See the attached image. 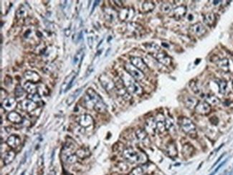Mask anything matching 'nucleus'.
I'll use <instances>...</instances> for the list:
<instances>
[{
  "instance_id": "nucleus-23",
  "label": "nucleus",
  "mask_w": 233,
  "mask_h": 175,
  "mask_svg": "<svg viewBox=\"0 0 233 175\" xmlns=\"http://www.w3.org/2000/svg\"><path fill=\"white\" fill-rule=\"evenodd\" d=\"M24 89L29 94H35L37 92V85L32 82H27L24 85Z\"/></svg>"
},
{
  "instance_id": "nucleus-43",
  "label": "nucleus",
  "mask_w": 233,
  "mask_h": 175,
  "mask_svg": "<svg viewBox=\"0 0 233 175\" xmlns=\"http://www.w3.org/2000/svg\"><path fill=\"white\" fill-rule=\"evenodd\" d=\"M190 87L191 88V89H192V90L195 93H200V89H199L198 87L197 86L196 83H195L193 81L190 82Z\"/></svg>"
},
{
  "instance_id": "nucleus-1",
  "label": "nucleus",
  "mask_w": 233,
  "mask_h": 175,
  "mask_svg": "<svg viewBox=\"0 0 233 175\" xmlns=\"http://www.w3.org/2000/svg\"><path fill=\"white\" fill-rule=\"evenodd\" d=\"M121 79L124 84L125 88L129 92V93L134 94L136 96H141L143 93V89L136 83V80L134 79L128 73H123Z\"/></svg>"
},
{
  "instance_id": "nucleus-14",
  "label": "nucleus",
  "mask_w": 233,
  "mask_h": 175,
  "mask_svg": "<svg viewBox=\"0 0 233 175\" xmlns=\"http://www.w3.org/2000/svg\"><path fill=\"white\" fill-rule=\"evenodd\" d=\"M134 15V11L131 8H123L118 14V17L122 21L129 20L132 19Z\"/></svg>"
},
{
  "instance_id": "nucleus-42",
  "label": "nucleus",
  "mask_w": 233,
  "mask_h": 175,
  "mask_svg": "<svg viewBox=\"0 0 233 175\" xmlns=\"http://www.w3.org/2000/svg\"><path fill=\"white\" fill-rule=\"evenodd\" d=\"M143 170L141 167H137L134 168L130 173V175H143Z\"/></svg>"
},
{
  "instance_id": "nucleus-3",
  "label": "nucleus",
  "mask_w": 233,
  "mask_h": 175,
  "mask_svg": "<svg viewBox=\"0 0 233 175\" xmlns=\"http://www.w3.org/2000/svg\"><path fill=\"white\" fill-rule=\"evenodd\" d=\"M82 100L84 106L88 109H94L97 104L103 101L99 95L92 88H88L86 90Z\"/></svg>"
},
{
  "instance_id": "nucleus-48",
  "label": "nucleus",
  "mask_w": 233,
  "mask_h": 175,
  "mask_svg": "<svg viewBox=\"0 0 233 175\" xmlns=\"http://www.w3.org/2000/svg\"><path fill=\"white\" fill-rule=\"evenodd\" d=\"M225 153H223V154H222V155H221V156H220V158H219V159H218V160H217V162H215V163H214V165H213V166H212V167H211V168H213V167H215V166H216V165H217V164H218V163H219V162H220V160H221V159H222V157H223L224 156H225Z\"/></svg>"
},
{
  "instance_id": "nucleus-9",
  "label": "nucleus",
  "mask_w": 233,
  "mask_h": 175,
  "mask_svg": "<svg viewBox=\"0 0 233 175\" xmlns=\"http://www.w3.org/2000/svg\"><path fill=\"white\" fill-rule=\"evenodd\" d=\"M77 123L83 128H87L93 124V119L88 114H82L76 118Z\"/></svg>"
},
{
  "instance_id": "nucleus-47",
  "label": "nucleus",
  "mask_w": 233,
  "mask_h": 175,
  "mask_svg": "<svg viewBox=\"0 0 233 175\" xmlns=\"http://www.w3.org/2000/svg\"><path fill=\"white\" fill-rule=\"evenodd\" d=\"M114 2H115V4L117 5L118 7H122L123 6V1H116H116H114Z\"/></svg>"
},
{
  "instance_id": "nucleus-16",
  "label": "nucleus",
  "mask_w": 233,
  "mask_h": 175,
  "mask_svg": "<svg viewBox=\"0 0 233 175\" xmlns=\"http://www.w3.org/2000/svg\"><path fill=\"white\" fill-rule=\"evenodd\" d=\"M24 77L25 79L27 80L29 82H32L34 83H38V81L40 80V76H39L38 73L34 72V71H26L24 73Z\"/></svg>"
},
{
  "instance_id": "nucleus-51",
  "label": "nucleus",
  "mask_w": 233,
  "mask_h": 175,
  "mask_svg": "<svg viewBox=\"0 0 233 175\" xmlns=\"http://www.w3.org/2000/svg\"><path fill=\"white\" fill-rule=\"evenodd\" d=\"M227 175H233V167L232 168V169H231L230 171H229L228 174H227Z\"/></svg>"
},
{
  "instance_id": "nucleus-27",
  "label": "nucleus",
  "mask_w": 233,
  "mask_h": 175,
  "mask_svg": "<svg viewBox=\"0 0 233 175\" xmlns=\"http://www.w3.org/2000/svg\"><path fill=\"white\" fill-rule=\"evenodd\" d=\"M217 65L220 69L225 71V72H227L229 70V60L227 58L218 60L217 62Z\"/></svg>"
},
{
  "instance_id": "nucleus-26",
  "label": "nucleus",
  "mask_w": 233,
  "mask_h": 175,
  "mask_svg": "<svg viewBox=\"0 0 233 175\" xmlns=\"http://www.w3.org/2000/svg\"><path fill=\"white\" fill-rule=\"evenodd\" d=\"M184 103H185L186 108H189V109H193L194 108L196 107L197 103H198V101H197V100L195 99V98L189 96V97H187L185 99Z\"/></svg>"
},
{
  "instance_id": "nucleus-20",
  "label": "nucleus",
  "mask_w": 233,
  "mask_h": 175,
  "mask_svg": "<svg viewBox=\"0 0 233 175\" xmlns=\"http://www.w3.org/2000/svg\"><path fill=\"white\" fill-rule=\"evenodd\" d=\"M7 119H8L10 122L17 124H20L23 121L22 117L21 116L20 114L14 111H12L10 112V113H9L8 115H7Z\"/></svg>"
},
{
  "instance_id": "nucleus-15",
  "label": "nucleus",
  "mask_w": 233,
  "mask_h": 175,
  "mask_svg": "<svg viewBox=\"0 0 233 175\" xmlns=\"http://www.w3.org/2000/svg\"><path fill=\"white\" fill-rule=\"evenodd\" d=\"M104 17L108 22H113L117 19L118 15L112 8H105L104 10Z\"/></svg>"
},
{
  "instance_id": "nucleus-13",
  "label": "nucleus",
  "mask_w": 233,
  "mask_h": 175,
  "mask_svg": "<svg viewBox=\"0 0 233 175\" xmlns=\"http://www.w3.org/2000/svg\"><path fill=\"white\" fill-rule=\"evenodd\" d=\"M195 111L200 115H207L211 111V106L206 101H200L195 107Z\"/></svg>"
},
{
  "instance_id": "nucleus-31",
  "label": "nucleus",
  "mask_w": 233,
  "mask_h": 175,
  "mask_svg": "<svg viewBox=\"0 0 233 175\" xmlns=\"http://www.w3.org/2000/svg\"><path fill=\"white\" fill-rule=\"evenodd\" d=\"M156 124H157V130L160 133H163L166 130V125H165V119H163L161 116V119H158L156 120Z\"/></svg>"
},
{
  "instance_id": "nucleus-39",
  "label": "nucleus",
  "mask_w": 233,
  "mask_h": 175,
  "mask_svg": "<svg viewBox=\"0 0 233 175\" xmlns=\"http://www.w3.org/2000/svg\"><path fill=\"white\" fill-rule=\"evenodd\" d=\"M24 89H23L20 85H17V86L16 87L15 90H14V94H15V97L17 98V99L23 97L24 95Z\"/></svg>"
},
{
  "instance_id": "nucleus-30",
  "label": "nucleus",
  "mask_w": 233,
  "mask_h": 175,
  "mask_svg": "<svg viewBox=\"0 0 233 175\" xmlns=\"http://www.w3.org/2000/svg\"><path fill=\"white\" fill-rule=\"evenodd\" d=\"M82 91V88H79L77 89L76 90L74 93L71 94L69 97L68 98L67 100H66V103L68 105V106H70V105L75 101V100L77 99V97L80 95V93Z\"/></svg>"
},
{
  "instance_id": "nucleus-36",
  "label": "nucleus",
  "mask_w": 233,
  "mask_h": 175,
  "mask_svg": "<svg viewBox=\"0 0 233 175\" xmlns=\"http://www.w3.org/2000/svg\"><path fill=\"white\" fill-rule=\"evenodd\" d=\"M194 152V149L192 146L189 145V144H185L183 146L182 149V153H184V155L185 156H190Z\"/></svg>"
},
{
  "instance_id": "nucleus-40",
  "label": "nucleus",
  "mask_w": 233,
  "mask_h": 175,
  "mask_svg": "<svg viewBox=\"0 0 233 175\" xmlns=\"http://www.w3.org/2000/svg\"><path fill=\"white\" fill-rule=\"evenodd\" d=\"M27 99L31 100V101L37 103L38 102H40L41 101V96L39 94L37 93L35 94H29L27 96Z\"/></svg>"
},
{
  "instance_id": "nucleus-32",
  "label": "nucleus",
  "mask_w": 233,
  "mask_h": 175,
  "mask_svg": "<svg viewBox=\"0 0 233 175\" xmlns=\"http://www.w3.org/2000/svg\"><path fill=\"white\" fill-rule=\"evenodd\" d=\"M166 153L168 156L171 157H175L177 155V148H176L175 144L174 143H170L166 148Z\"/></svg>"
},
{
  "instance_id": "nucleus-28",
  "label": "nucleus",
  "mask_w": 233,
  "mask_h": 175,
  "mask_svg": "<svg viewBox=\"0 0 233 175\" xmlns=\"http://www.w3.org/2000/svg\"><path fill=\"white\" fill-rule=\"evenodd\" d=\"M146 128L149 132H154L157 130V124H156V119L154 118H149L147 119L146 124Z\"/></svg>"
},
{
  "instance_id": "nucleus-21",
  "label": "nucleus",
  "mask_w": 233,
  "mask_h": 175,
  "mask_svg": "<svg viewBox=\"0 0 233 175\" xmlns=\"http://www.w3.org/2000/svg\"><path fill=\"white\" fill-rule=\"evenodd\" d=\"M136 135L140 142L143 143L144 144H146L147 142H149V139H148L146 131L142 128H138L136 131Z\"/></svg>"
},
{
  "instance_id": "nucleus-29",
  "label": "nucleus",
  "mask_w": 233,
  "mask_h": 175,
  "mask_svg": "<svg viewBox=\"0 0 233 175\" xmlns=\"http://www.w3.org/2000/svg\"><path fill=\"white\" fill-rule=\"evenodd\" d=\"M143 45L145 46V47H146L147 50H148L150 53H151V54H154V53L161 51V47L156 43H146L143 44Z\"/></svg>"
},
{
  "instance_id": "nucleus-45",
  "label": "nucleus",
  "mask_w": 233,
  "mask_h": 175,
  "mask_svg": "<svg viewBox=\"0 0 233 175\" xmlns=\"http://www.w3.org/2000/svg\"><path fill=\"white\" fill-rule=\"evenodd\" d=\"M165 125H166V129H169V128L173 126V121H172L171 119H165Z\"/></svg>"
},
{
  "instance_id": "nucleus-49",
  "label": "nucleus",
  "mask_w": 233,
  "mask_h": 175,
  "mask_svg": "<svg viewBox=\"0 0 233 175\" xmlns=\"http://www.w3.org/2000/svg\"><path fill=\"white\" fill-rule=\"evenodd\" d=\"M99 2H100V1H95L94 4H93V8H92V12H93V10H95V7H96L97 5L98 4V3H99Z\"/></svg>"
},
{
  "instance_id": "nucleus-24",
  "label": "nucleus",
  "mask_w": 233,
  "mask_h": 175,
  "mask_svg": "<svg viewBox=\"0 0 233 175\" xmlns=\"http://www.w3.org/2000/svg\"><path fill=\"white\" fill-rule=\"evenodd\" d=\"M15 156H16V153L13 150H10V151H7L6 154H5L4 156V159H3L4 163L6 164V165H7V164H10L11 162H13L14 158H15Z\"/></svg>"
},
{
  "instance_id": "nucleus-12",
  "label": "nucleus",
  "mask_w": 233,
  "mask_h": 175,
  "mask_svg": "<svg viewBox=\"0 0 233 175\" xmlns=\"http://www.w3.org/2000/svg\"><path fill=\"white\" fill-rule=\"evenodd\" d=\"M131 63L133 65L135 66L136 68H138L141 72H146L148 70V66L145 63L142 58H139V57H131L130 58Z\"/></svg>"
},
{
  "instance_id": "nucleus-8",
  "label": "nucleus",
  "mask_w": 233,
  "mask_h": 175,
  "mask_svg": "<svg viewBox=\"0 0 233 175\" xmlns=\"http://www.w3.org/2000/svg\"><path fill=\"white\" fill-rule=\"evenodd\" d=\"M189 32L197 37H202L206 33L207 30L201 22H197L189 27Z\"/></svg>"
},
{
  "instance_id": "nucleus-19",
  "label": "nucleus",
  "mask_w": 233,
  "mask_h": 175,
  "mask_svg": "<svg viewBox=\"0 0 233 175\" xmlns=\"http://www.w3.org/2000/svg\"><path fill=\"white\" fill-rule=\"evenodd\" d=\"M186 13V7L185 6H179L175 8L173 11V17L177 20H180L181 19L184 17Z\"/></svg>"
},
{
  "instance_id": "nucleus-17",
  "label": "nucleus",
  "mask_w": 233,
  "mask_h": 175,
  "mask_svg": "<svg viewBox=\"0 0 233 175\" xmlns=\"http://www.w3.org/2000/svg\"><path fill=\"white\" fill-rule=\"evenodd\" d=\"M21 139L17 135H11L7 140V144L12 149H15L20 145Z\"/></svg>"
},
{
  "instance_id": "nucleus-44",
  "label": "nucleus",
  "mask_w": 233,
  "mask_h": 175,
  "mask_svg": "<svg viewBox=\"0 0 233 175\" xmlns=\"http://www.w3.org/2000/svg\"><path fill=\"white\" fill-rule=\"evenodd\" d=\"M227 159H226V160H225V161H224V162H222V163H221V164H220V165H219V166H218V167H217V168H216V169H214V171H212V172H211V174H209V175H214L215 174H216V173H217V171H219V169H220V168H221V167H222V166H224V165H225V164L226 163V162H227Z\"/></svg>"
},
{
  "instance_id": "nucleus-33",
  "label": "nucleus",
  "mask_w": 233,
  "mask_h": 175,
  "mask_svg": "<svg viewBox=\"0 0 233 175\" xmlns=\"http://www.w3.org/2000/svg\"><path fill=\"white\" fill-rule=\"evenodd\" d=\"M27 11L26 7H24V6H20L19 7V9L17 10V12H16V17H17V19H21L24 18V17H27Z\"/></svg>"
},
{
  "instance_id": "nucleus-22",
  "label": "nucleus",
  "mask_w": 233,
  "mask_h": 175,
  "mask_svg": "<svg viewBox=\"0 0 233 175\" xmlns=\"http://www.w3.org/2000/svg\"><path fill=\"white\" fill-rule=\"evenodd\" d=\"M204 22L209 27L213 26L216 22V16L212 12H209V13L205 14L203 17Z\"/></svg>"
},
{
  "instance_id": "nucleus-10",
  "label": "nucleus",
  "mask_w": 233,
  "mask_h": 175,
  "mask_svg": "<svg viewBox=\"0 0 233 175\" xmlns=\"http://www.w3.org/2000/svg\"><path fill=\"white\" fill-rule=\"evenodd\" d=\"M116 91H117L118 95L121 96V97L123 98V99H125V101H128V100L131 99V97L130 96V93H129V92L127 90V89L125 88L124 84H123L121 79L120 80L119 83H116Z\"/></svg>"
},
{
  "instance_id": "nucleus-5",
  "label": "nucleus",
  "mask_w": 233,
  "mask_h": 175,
  "mask_svg": "<svg viewBox=\"0 0 233 175\" xmlns=\"http://www.w3.org/2000/svg\"><path fill=\"white\" fill-rule=\"evenodd\" d=\"M125 70L134 79L136 80H141L144 78V74L140 70L136 68L131 63H125L124 65Z\"/></svg>"
},
{
  "instance_id": "nucleus-6",
  "label": "nucleus",
  "mask_w": 233,
  "mask_h": 175,
  "mask_svg": "<svg viewBox=\"0 0 233 175\" xmlns=\"http://www.w3.org/2000/svg\"><path fill=\"white\" fill-rule=\"evenodd\" d=\"M99 81L101 83L102 86L106 90L107 92L110 93L116 89V83L108 76L106 74H102L99 77Z\"/></svg>"
},
{
  "instance_id": "nucleus-25",
  "label": "nucleus",
  "mask_w": 233,
  "mask_h": 175,
  "mask_svg": "<svg viewBox=\"0 0 233 175\" xmlns=\"http://www.w3.org/2000/svg\"><path fill=\"white\" fill-rule=\"evenodd\" d=\"M155 8V4L153 1H146L142 4V12L147 13V12H151L152 10H154V9Z\"/></svg>"
},
{
  "instance_id": "nucleus-4",
  "label": "nucleus",
  "mask_w": 233,
  "mask_h": 175,
  "mask_svg": "<svg viewBox=\"0 0 233 175\" xmlns=\"http://www.w3.org/2000/svg\"><path fill=\"white\" fill-rule=\"evenodd\" d=\"M180 126L182 131L189 135V136L196 137L197 136V128L192 121L189 118H183L180 121Z\"/></svg>"
},
{
  "instance_id": "nucleus-11",
  "label": "nucleus",
  "mask_w": 233,
  "mask_h": 175,
  "mask_svg": "<svg viewBox=\"0 0 233 175\" xmlns=\"http://www.w3.org/2000/svg\"><path fill=\"white\" fill-rule=\"evenodd\" d=\"M19 108L27 112H32L37 108V103L30 99H26L21 101L19 104Z\"/></svg>"
},
{
  "instance_id": "nucleus-38",
  "label": "nucleus",
  "mask_w": 233,
  "mask_h": 175,
  "mask_svg": "<svg viewBox=\"0 0 233 175\" xmlns=\"http://www.w3.org/2000/svg\"><path fill=\"white\" fill-rule=\"evenodd\" d=\"M83 56H84V52L82 51V50H80L78 52V53L75 55L74 59H73V65H76V64H78L79 62L81 61Z\"/></svg>"
},
{
  "instance_id": "nucleus-18",
  "label": "nucleus",
  "mask_w": 233,
  "mask_h": 175,
  "mask_svg": "<svg viewBox=\"0 0 233 175\" xmlns=\"http://www.w3.org/2000/svg\"><path fill=\"white\" fill-rule=\"evenodd\" d=\"M17 106V101L14 98H7L4 99L2 102V107L7 110H13Z\"/></svg>"
},
{
  "instance_id": "nucleus-37",
  "label": "nucleus",
  "mask_w": 233,
  "mask_h": 175,
  "mask_svg": "<svg viewBox=\"0 0 233 175\" xmlns=\"http://www.w3.org/2000/svg\"><path fill=\"white\" fill-rule=\"evenodd\" d=\"M76 155L79 158H85L90 155V151L85 148H80L76 151Z\"/></svg>"
},
{
  "instance_id": "nucleus-50",
  "label": "nucleus",
  "mask_w": 233,
  "mask_h": 175,
  "mask_svg": "<svg viewBox=\"0 0 233 175\" xmlns=\"http://www.w3.org/2000/svg\"><path fill=\"white\" fill-rule=\"evenodd\" d=\"M220 2H221V1H213V4H214V5L219 4Z\"/></svg>"
},
{
  "instance_id": "nucleus-7",
  "label": "nucleus",
  "mask_w": 233,
  "mask_h": 175,
  "mask_svg": "<svg viewBox=\"0 0 233 175\" xmlns=\"http://www.w3.org/2000/svg\"><path fill=\"white\" fill-rule=\"evenodd\" d=\"M152 55H153L154 58H155L156 60H158L159 62H161V63L163 64V65L166 66L171 65V58H170L166 53H165L164 52H162V51L158 52V53L152 54Z\"/></svg>"
},
{
  "instance_id": "nucleus-52",
  "label": "nucleus",
  "mask_w": 233,
  "mask_h": 175,
  "mask_svg": "<svg viewBox=\"0 0 233 175\" xmlns=\"http://www.w3.org/2000/svg\"><path fill=\"white\" fill-rule=\"evenodd\" d=\"M232 85H233V82H232Z\"/></svg>"
},
{
  "instance_id": "nucleus-34",
  "label": "nucleus",
  "mask_w": 233,
  "mask_h": 175,
  "mask_svg": "<svg viewBox=\"0 0 233 175\" xmlns=\"http://www.w3.org/2000/svg\"><path fill=\"white\" fill-rule=\"evenodd\" d=\"M219 85V92L221 94H225L227 92V83L225 80H220L217 81Z\"/></svg>"
},
{
  "instance_id": "nucleus-46",
  "label": "nucleus",
  "mask_w": 233,
  "mask_h": 175,
  "mask_svg": "<svg viewBox=\"0 0 233 175\" xmlns=\"http://www.w3.org/2000/svg\"><path fill=\"white\" fill-rule=\"evenodd\" d=\"M88 45L91 48L93 47V39L92 37H88Z\"/></svg>"
},
{
  "instance_id": "nucleus-35",
  "label": "nucleus",
  "mask_w": 233,
  "mask_h": 175,
  "mask_svg": "<svg viewBox=\"0 0 233 175\" xmlns=\"http://www.w3.org/2000/svg\"><path fill=\"white\" fill-rule=\"evenodd\" d=\"M206 101H207L206 102H207L209 105H214V106L220 103V99L214 95H208L206 97Z\"/></svg>"
},
{
  "instance_id": "nucleus-41",
  "label": "nucleus",
  "mask_w": 233,
  "mask_h": 175,
  "mask_svg": "<svg viewBox=\"0 0 233 175\" xmlns=\"http://www.w3.org/2000/svg\"><path fill=\"white\" fill-rule=\"evenodd\" d=\"M161 10L164 13H169L172 10V5L169 2L164 3L161 6Z\"/></svg>"
},
{
  "instance_id": "nucleus-2",
  "label": "nucleus",
  "mask_w": 233,
  "mask_h": 175,
  "mask_svg": "<svg viewBox=\"0 0 233 175\" xmlns=\"http://www.w3.org/2000/svg\"><path fill=\"white\" fill-rule=\"evenodd\" d=\"M123 156L125 159L131 163H145L147 161V156L145 153L133 148H127L123 152Z\"/></svg>"
}]
</instances>
